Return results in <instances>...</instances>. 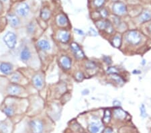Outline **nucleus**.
I'll return each instance as SVG.
<instances>
[{"instance_id": "31", "label": "nucleus", "mask_w": 151, "mask_h": 133, "mask_svg": "<svg viewBox=\"0 0 151 133\" xmlns=\"http://www.w3.org/2000/svg\"><path fill=\"white\" fill-rule=\"evenodd\" d=\"M99 13H100L101 17H103V18H106V17L108 16V11H107L106 9H104V8L101 9V10H100V12H99Z\"/></svg>"}, {"instance_id": "4", "label": "nucleus", "mask_w": 151, "mask_h": 133, "mask_svg": "<svg viewBox=\"0 0 151 133\" xmlns=\"http://www.w3.org/2000/svg\"><path fill=\"white\" fill-rule=\"evenodd\" d=\"M96 26L99 29L106 30V32L109 34L112 33L114 30L112 24H111L110 22L108 20L97 21L96 22Z\"/></svg>"}, {"instance_id": "36", "label": "nucleus", "mask_w": 151, "mask_h": 133, "mask_svg": "<svg viewBox=\"0 0 151 133\" xmlns=\"http://www.w3.org/2000/svg\"><path fill=\"white\" fill-rule=\"evenodd\" d=\"M75 32H77L78 34H79V35H84L83 32V31H82L81 30H79V29H75Z\"/></svg>"}, {"instance_id": "12", "label": "nucleus", "mask_w": 151, "mask_h": 133, "mask_svg": "<svg viewBox=\"0 0 151 133\" xmlns=\"http://www.w3.org/2000/svg\"><path fill=\"white\" fill-rule=\"evenodd\" d=\"M0 71L6 75L10 74L12 71V65L8 63H2L0 64Z\"/></svg>"}, {"instance_id": "5", "label": "nucleus", "mask_w": 151, "mask_h": 133, "mask_svg": "<svg viewBox=\"0 0 151 133\" xmlns=\"http://www.w3.org/2000/svg\"><path fill=\"white\" fill-rule=\"evenodd\" d=\"M103 130V124L99 120L91 121L88 125V131L90 133H101Z\"/></svg>"}, {"instance_id": "3", "label": "nucleus", "mask_w": 151, "mask_h": 133, "mask_svg": "<svg viewBox=\"0 0 151 133\" xmlns=\"http://www.w3.org/2000/svg\"><path fill=\"white\" fill-rule=\"evenodd\" d=\"M126 40L134 45H136L139 43L141 41L140 34L136 30L130 31L126 35Z\"/></svg>"}, {"instance_id": "1", "label": "nucleus", "mask_w": 151, "mask_h": 133, "mask_svg": "<svg viewBox=\"0 0 151 133\" xmlns=\"http://www.w3.org/2000/svg\"><path fill=\"white\" fill-rule=\"evenodd\" d=\"M30 131L32 133H44L45 132V124L42 120L35 119L29 122Z\"/></svg>"}, {"instance_id": "29", "label": "nucleus", "mask_w": 151, "mask_h": 133, "mask_svg": "<svg viewBox=\"0 0 151 133\" xmlns=\"http://www.w3.org/2000/svg\"><path fill=\"white\" fill-rule=\"evenodd\" d=\"M96 65L93 62L89 61L87 63H86V68H87V69H92L96 68Z\"/></svg>"}, {"instance_id": "13", "label": "nucleus", "mask_w": 151, "mask_h": 133, "mask_svg": "<svg viewBox=\"0 0 151 133\" xmlns=\"http://www.w3.org/2000/svg\"><path fill=\"white\" fill-rule=\"evenodd\" d=\"M8 20L12 27H16L19 24V18L14 14H9L8 16Z\"/></svg>"}, {"instance_id": "18", "label": "nucleus", "mask_w": 151, "mask_h": 133, "mask_svg": "<svg viewBox=\"0 0 151 133\" xmlns=\"http://www.w3.org/2000/svg\"><path fill=\"white\" fill-rule=\"evenodd\" d=\"M151 19V14L149 12H144L141 14V15L139 17V20L141 22H148Z\"/></svg>"}, {"instance_id": "6", "label": "nucleus", "mask_w": 151, "mask_h": 133, "mask_svg": "<svg viewBox=\"0 0 151 133\" xmlns=\"http://www.w3.org/2000/svg\"><path fill=\"white\" fill-rule=\"evenodd\" d=\"M127 11V8L126 6L124 5V4L122 3V2L117 1L114 3L113 5V12L114 14L118 16H122Z\"/></svg>"}, {"instance_id": "8", "label": "nucleus", "mask_w": 151, "mask_h": 133, "mask_svg": "<svg viewBox=\"0 0 151 133\" xmlns=\"http://www.w3.org/2000/svg\"><path fill=\"white\" fill-rule=\"evenodd\" d=\"M30 12V7L26 3L20 4L16 9V12L19 16L25 17L28 15Z\"/></svg>"}, {"instance_id": "30", "label": "nucleus", "mask_w": 151, "mask_h": 133, "mask_svg": "<svg viewBox=\"0 0 151 133\" xmlns=\"http://www.w3.org/2000/svg\"><path fill=\"white\" fill-rule=\"evenodd\" d=\"M84 78V75L83 74V73L81 72H78L77 75H76V79L77 81H82L83 79Z\"/></svg>"}, {"instance_id": "27", "label": "nucleus", "mask_w": 151, "mask_h": 133, "mask_svg": "<svg viewBox=\"0 0 151 133\" xmlns=\"http://www.w3.org/2000/svg\"><path fill=\"white\" fill-rule=\"evenodd\" d=\"M93 4L97 8H101L105 4V0H94Z\"/></svg>"}, {"instance_id": "38", "label": "nucleus", "mask_w": 151, "mask_h": 133, "mask_svg": "<svg viewBox=\"0 0 151 133\" xmlns=\"http://www.w3.org/2000/svg\"><path fill=\"white\" fill-rule=\"evenodd\" d=\"M1 2H4V3H6V2H8L9 0H0Z\"/></svg>"}, {"instance_id": "40", "label": "nucleus", "mask_w": 151, "mask_h": 133, "mask_svg": "<svg viewBox=\"0 0 151 133\" xmlns=\"http://www.w3.org/2000/svg\"><path fill=\"white\" fill-rule=\"evenodd\" d=\"M1 5L0 4V10H1Z\"/></svg>"}, {"instance_id": "17", "label": "nucleus", "mask_w": 151, "mask_h": 133, "mask_svg": "<svg viewBox=\"0 0 151 133\" xmlns=\"http://www.w3.org/2000/svg\"><path fill=\"white\" fill-rule=\"evenodd\" d=\"M57 22L60 26H65L66 25L68 22V19L66 17V16L64 14H60L58 15L57 18Z\"/></svg>"}, {"instance_id": "22", "label": "nucleus", "mask_w": 151, "mask_h": 133, "mask_svg": "<svg viewBox=\"0 0 151 133\" xmlns=\"http://www.w3.org/2000/svg\"><path fill=\"white\" fill-rule=\"evenodd\" d=\"M14 109L12 106H7L4 109V112L8 116V117H12L14 114Z\"/></svg>"}, {"instance_id": "33", "label": "nucleus", "mask_w": 151, "mask_h": 133, "mask_svg": "<svg viewBox=\"0 0 151 133\" xmlns=\"http://www.w3.org/2000/svg\"><path fill=\"white\" fill-rule=\"evenodd\" d=\"M28 32L30 33L34 32V31H35V26H34L33 24H30V25L28 26Z\"/></svg>"}, {"instance_id": "34", "label": "nucleus", "mask_w": 151, "mask_h": 133, "mask_svg": "<svg viewBox=\"0 0 151 133\" xmlns=\"http://www.w3.org/2000/svg\"><path fill=\"white\" fill-rule=\"evenodd\" d=\"M104 61L106 62L108 65L111 64V58L109 57H104Z\"/></svg>"}, {"instance_id": "20", "label": "nucleus", "mask_w": 151, "mask_h": 133, "mask_svg": "<svg viewBox=\"0 0 151 133\" xmlns=\"http://www.w3.org/2000/svg\"><path fill=\"white\" fill-rule=\"evenodd\" d=\"M0 133H10V129L6 122H0Z\"/></svg>"}, {"instance_id": "26", "label": "nucleus", "mask_w": 151, "mask_h": 133, "mask_svg": "<svg viewBox=\"0 0 151 133\" xmlns=\"http://www.w3.org/2000/svg\"><path fill=\"white\" fill-rule=\"evenodd\" d=\"M112 78L118 83H124V79H122V77L119 76L118 75H117V74L112 75Z\"/></svg>"}, {"instance_id": "7", "label": "nucleus", "mask_w": 151, "mask_h": 133, "mask_svg": "<svg viewBox=\"0 0 151 133\" xmlns=\"http://www.w3.org/2000/svg\"><path fill=\"white\" fill-rule=\"evenodd\" d=\"M70 48H71V50H73V52L75 55V57L77 58V59H81L85 58V55L84 52H83V50L79 45H78L77 43L73 42L72 43L71 45H70Z\"/></svg>"}, {"instance_id": "32", "label": "nucleus", "mask_w": 151, "mask_h": 133, "mask_svg": "<svg viewBox=\"0 0 151 133\" xmlns=\"http://www.w3.org/2000/svg\"><path fill=\"white\" fill-rule=\"evenodd\" d=\"M140 113H141V116H142V117L145 118L147 116V112H146L145 107L143 104L141 106V107H140Z\"/></svg>"}, {"instance_id": "16", "label": "nucleus", "mask_w": 151, "mask_h": 133, "mask_svg": "<svg viewBox=\"0 0 151 133\" xmlns=\"http://www.w3.org/2000/svg\"><path fill=\"white\" fill-rule=\"evenodd\" d=\"M38 47L43 50H48L50 49V43L46 40H41L38 42Z\"/></svg>"}, {"instance_id": "24", "label": "nucleus", "mask_w": 151, "mask_h": 133, "mask_svg": "<svg viewBox=\"0 0 151 133\" xmlns=\"http://www.w3.org/2000/svg\"><path fill=\"white\" fill-rule=\"evenodd\" d=\"M122 38L120 36H116L113 39V45L116 48H119L121 46Z\"/></svg>"}, {"instance_id": "10", "label": "nucleus", "mask_w": 151, "mask_h": 133, "mask_svg": "<svg viewBox=\"0 0 151 133\" xmlns=\"http://www.w3.org/2000/svg\"><path fill=\"white\" fill-rule=\"evenodd\" d=\"M58 40L63 43H67L70 39V34L66 30H60L58 36Z\"/></svg>"}, {"instance_id": "14", "label": "nucleus", "mask_w": 151, "mask_h": 133, "mask_svg": "<svg viewBox=\"0 0 151 133\" xmlns=\"http://www.w3.org/2000/svg\"><path fill=\"white\" fill-rule=\"evenodd\" d=\"M33 83L36 88H42L43 86V79L42 76L40 75H36L33 77Z\"/></svg>"}, {"instance_id": "35", "label": "nucleus", "mask_w": 151, "mask_h": 133, "mask_svg": "<svg viewBox=\"0 0 151 133\" xmlns=\"http://www.w3.org/2000/svg\"><path fill=\"white\" fill-rule=\"evenodd\" d=\"M104 133H114V130L111 128L108 127L104 130Z\"/></svg>"}, {"instance_id": "25", "label": "nucleus", "mask_w": 151, "mask_h": 133, "mask_svg": "<svg viewBox=\"0 0 151 133\" xmlns=\"http://www.w3.org/2000/svg\"><path fill=\"white\" fill-rule=\"evenodd\" d=\"M118 73V70L114 67H108V69H107V73L109 75L117 74Z\"/></svg>"}, {"instance_id": "41", "label": "nucleus", "mask_w": 151, "mask_h": 133, "mask_svg": "<svg viewBox=\"0 0 151 133\" xmlns=\"http://www.w3.org/2000/svg\"><path fill=\"white\" fill-rule=\"evenodd\" d=\"M114 1H116V0H114Z\"/></svg>"}, {"instance_id": "15", "label": "nucleus", "mask_w": 151, "mask_h": 133, "mask_svg": "<svg viewBox=\"0 0 151 133\" xmlns=\"http://www.w3.org/2000/svg\"><path fill=\"white\" fill-rule=\"evenodd\" d=\"M114 116L117 118V119L123 120L126 117L127 114H126L125 111H124L122 109L118 108V109H116V110H114Z\"/></svg>"}, {"instance_id": "28", "label": "nucleus", "mask_w": 151, "mask_h": 133, "mask_svg": "<svg viewBox=\"0 0 151 133\" xmlns=\"http://www.w3.org/2000/svg\"><path fill=\"white\" fill-rule=\"evenodd\" d=\"M19 78H20V77H19V75L18 73H14L12 75V81L14 82V83H16V82H18L19 80Z\"/></svg>"}, {"instance_id": "42", "label": "nucleus", "mask_w": 151, "mask_h": 133, "mask_svg": "<svg viewBox=\"0 0 151 133\" xmlns=\"http://www.w3.org/2000/svg\"><path fill=\"white\" fill-rule=\"evenodd\" d=\"M70 133H71V132H70Z\"/></svg>"}, {"instance_id": "19", "label": "nucleus", "mask_w": 151, "mask_h": 133, "mask_svg": "<svg viewBox=\"0 0 151 133\" xmlns=\"http://www.w3.org/2000/svg\"><path fill=\"white\" fill-rule=\"evenodd\" d=\"M8 92L10 95L12 96L17 95V94L20 92V88L18 86H16V85H13V86L9 87Z\"/></svg>"}, {"instance_id": "23", "label": "nucleus", "mask_w": 151, "mask_h": 133, "mask_svg": "<svg viewBox=\"0 0 151 133\" xmlns=\"http://www.w3.org/2000/svg\"><path fill=\"white\" fill-rule=\"evenodd\" d=\"M110 120H111V112L109 110H106L104 111L103 122L104 123H109Z\"/></svg>"}, {"instance_id": "2", "label": "nucleus", "mask_w": 151, "mask_h": 133, "mask_svg": "<svg viewBox=\"0 0 151 133\" xmlns=\"http://www.w3.org/2000/svg\"><path fill=\"white\" fill-rule=\"evenodd\" d=\"M4 41L6 43L7 47L13 49L15 48L17 42L16 35L14 32H8L4 36Z\"/></svg>"}, {"instance_id": "9", "label": "nucleus", "mask_w": 151, "mask_h": 133, "mask_svg": "<svg viewBox=\"0 0 151 133\" xmlns=\"http://www.w3.org/2000/svg\"><path fill=\"white\" fill-rule=\"evenodd\" d=\"M60 63L65 70H68L71 67V59L67 56H63L60 59Z\"/></svg>"}, {"instance_id": "39", "label": "nucleus", "mask_w": 151, "mask_h": 133, "mask_svg": "<svg viewBox=\"0 0 151 133\" xmlns=\"http://www.w3.org/2000/svg\"><path fill=\"white\" fill-rule=\"evenodd\" d=\"M149 28H150V32H151V25H150Z\"/></svg>"}, {"instance_id": "21", "label": "nucleus", "mask_w": 151, "mask_h": 133, "mask_svg": "<svg viewBox=\"0 0 151 133\" xmlns=\"http://www.w3.org/2000/svg\"><path fill=\"white\" fill-rule=\"evenodd\" d=\"M40 16L43 20H47L50 17V11L47 8H44L41 12Z\"/></svg>"}, {"instance_id": "37", "label": "nucleus", "mask_w": 151, "mask_h": 133, "mask_svg": "<svg viewBox=\"0 0 151 133\" xmlns=\"http://www.w3.org/2000/svg\"><path fill=\"white\" fill-rule=\"evenodd\" d=\"M89 91L88 89H85V90L82 91L83 95H87V94H89Z\"/></svg>"}, {"instance_id": "11", "label": "nucleus", "mask_w": 151, "mask_h": 133, "mask_svg": "<svg viewBox=\"0 0 151 133\" xmlns=\"http://www.w3.org/2000/svg\"><path fill=\"white\" fill-rule=\"evenodd\" d=\"M31 57H32V55H31V52L30 49H29L28 47H25L20 52L21 60H24V61H27V60L30 59Z\"/></svg>"}]
</instances>
